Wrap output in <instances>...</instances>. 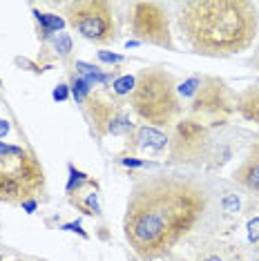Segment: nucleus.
Wrapping results in <instances>:
<instances>
[{
  "label": "nucleus",
  "instance_id": "f257e3e1",
  "mask_svg": "<svg viewBox=\"0 0 259 261\" xmlns=\"http://www.w3.org/2000/svg\"><path fill=\"white\" fill-rule=\"evenodd\" d=\"M210 192L186 174H152L130 188L123 232L141 261L166 257L208 212Z\"/></svg>",
  "mask_w": 259,
  "mask_h": 261
},
{
  "label": "nucleus",
  "instance_id": "f03ea898",
  "mask_svg": "<svg viewBox=\"0 0 259 261\" xmlns=\"http://www.w3.org/2000/svg\"><path fill=\"white\" fill-rule=\"evenodd\" d=\"M174 7L179 32L199 56L241 54L259 34V11L250 0H186Z\"/></svg>",
  "mask_w": 259,
  "mask_h": 261
},
{
  "label": "nucleus",
  "instance_id": "7ed1b4c3",
  "mask_svg": "<svg viewBox=\"0 0 259 261\" xmlns=\"http://www.w3.org/2000/svg\"><path fill=\"white\" fill-rule=\"evenodd\" d=\"M130 105L150 127H170L181 114L174 76L163 67H145L137 74Z\"/></svg>",
  "mask_w": 259,
  "mask_h": 261
},
{
  "label": "nucleus",
  "instance_id": "20e7f679",
  "mask_svg": "<svg viewBox=\"0 0 259 261\" xmlns=\"http://www.w3.org/2000/svg\"><path fill=\"white\" fill-rule=\"evenodd\" d=\"M47 192V176L36 154L0 141V203L22 205Z\"/></svg>",
  "mask_w": 259,
  "mask_h": 261
},
{
  "label": "nucleus",
  "instance_id": "39448f33",
  "mask_svg": "<svg viewBox=\"0 0 259 261\" xmlns=\"http://www.w3.org/2000/svg\"><path fill=\"white\" fill-rule=\"evenodd\" d=\"M63 9L69 25L92 43L110 45L119 36L114 7L108 0H74V3L65 5Z\"/></svg>",
  "mask_w": 259,
  "mask_h": 261
},
{
  "label": "nucleus",
  "instance_id": "423d86ee",
  "mask_svg": "<svg viewBox=\"0 0 259 261\" xmlns=\"http://www.w3.org/2000/svg\"><path fill=\"white\" fill-rule=\"evenodd\" d=\"M127 20L137 43L163 47L170 51L176 49L172 29H170V16L163 3H152V0L132 3L127 9Z\"/></svg>",
  "mask_w": 259,
  "mask_h": 261
},
{
  "label": "nucleus",
  "instance_id": "0eeeda50",
  "mask_svg": "<svg viewBox=\"0 0 259 261\" xmlns=\"http://www.w3.org/2000/svg\"><path fill=\"white\" fill-rule=\"evenodd\" d=\"M210 152L208 127L197 118H181L174 123V134L170 139V156L174 163H199Z\"/></svg>",
  "mask_w": 259,
  "mask_h": 261
},
{
  "label": "nucleus",
  "instance_id": "6e6552de",
  "mask_svg": "<svg viewBox=\"0 0 259 261\" xmlns=\"http://www.w3.org/2000/svg\"><path fill=\"white\" fill-rule=\"evenodd\" d=\"M85 116L92 125V132L98 139L105 136H130L134 132V123L130 121L125 110L119 103L101 96V94H90L83 103Z\"/></svg>",
  "mask_w": 259,
  "mask_h": 261
},
{
  "label": "nucleus",
  "instance_id": "1a4fd4ad",
  "mask_svg": "<svg viewBox=\"0 0 259 261\" xmlns=\"http://www.w3.org/2000/svg\"><path fill=\"white\" fill-rule=\"evenodd\" d=\"M190 112L194 116H226L232 112L228 85L217 76H201L197 92L190 98Z\"/></svg>",
  "mask_w": 259,
  "mask_h": 261
},
{
  "label": "nucleus",
  "instance_id": "9d476101",
  "mask_svg": "<svg viewBox=\"0 0 259 261\" xmlns=\"http://www.w3.org/2000/svg\"><path fill=\"white\" fill-rule=\"evenodd\" d=\"M232 179L237 181L241 188L259 194V143L250 147L248 156H246L239 168L235 170Z\"/></svg>",
  "mask_w": 259,
  "mask_h": 261
},
{
  "label": "nucleus",
  "instance_id": "9b49d317",
  "mask_svg": "<svg viewBox=\"0 0 259 261\" xmlns=\"http://www.w3.org/2000/svg\"><path fill=\"white\" fill-rule=\"evenodd\" d=\"M132 147H139V150H148V152H163L166 147H170V139L168 134L159 132L157 127H139L134 129V136L132 139Z\"/></svg>",
  "mask_w": 259,
  "mask_h": 261
},
{
  "label": "nucleus",
  "instance_id": "f8f14e48",
  "mask_svg": "<svg viewBox=\"0 0 259 261\" xmlns=\"http://www.w3.org/2000/svg\"><path fill=\"white\" fill-rule=\"evenodd\" d=\"M237 110L241 112V116L255 121L259 127V87H250L239 96L237 100Z\"/></svg>",
  "mask_w": 259,
  "mask_h": 261
},
{
  "label": "nucleus",
  "instance_id": "ddd939ff",
  "mask_svg": "<svg viewBox=\"0 0 259 261\" xmlns=\"http://www.w3.org/2000/svg\"><path fill=\"white\" fill-rule=\"evenodd\" d=\"M69 201H72V205H76L81 212H85V215H92V217L101 215V205H98L96 192H90V194H85V197L76 194V197H69Z\"/></svg>",
  "mask_w": 259,
  "mask_h": 261
},
{
  "label": "nucleus",
  "instance_id": "4468645a",
  "mask_svg": "<svg viewBox=\"0 0 259 261\" xmlns=\"http://www.w3.org/2000/svg\"><path fill=\"white\" fill-rule=\"evenodd\" d=\"M34 16H36V20L43 25V32L45 36L51 32H58V29L65 27V18H61V16H54V14H40V11H34Z\"/></svg>",
  "mask_w": 259,
  "mask_h": 261
},
{
  "label": "nucleus",
  "instance_id": "2eb2a0df",
  "mask_svg": "<svg viewBox=\"0 0 259 261\" xmlns=\"http://www.w3.org/2000/svg\"><path fill=\"white\" fill-rule=\"evenodd\" d=\"M72 94L79 103H85L87 96L92 94V87L87 85V81L83 79V76H74L72 79Z\"/></svg>",
  "mask_w": 259,
  "mask_h": 261
},
{
  "label": "nucleus",
  "instance_id": "dca6fc26",
  "mask_svg": "<svg viewBox=\"0 0 259 261\" xmlns=\"http://www.w3.org/2000/svg\"><path fill=\"white\" fill-rule=\"evenodd\" d=\"M134 83H137V76L125 74V76H119L112 87H114L116 96H127V94H132V90H134Z\"/></svg>",
  "mask_w": 259,
  "mask_h": 261
},
{
  "label": "nucleus",
  "instance_id": "f3484780",
  "mask_svg": "<svg viewBox=\"0 0 259 261\" xmlns=\"http://www.w3.org/2000/svg\"><path fill=\"white\" fill-rule=\"evenodd\" d=\"M51 45H54V51L58 56H69L72 51V38L67 34H58V36L51 38Z\"/></svg>",
  "mask_w": 259,
  "mask_h": 261
},
{
  "label": "nucleus",
  "instance_id": "a211bd4d",
  "mask_svg": "<svg viewBox=\"0 0 259 261\" xmlns=\"http://www.w3.org/2000/svg\"><path fill=\"white\" fill-rule=\"evenodd\" d=\"M85 183H87V176L83 174V172H79L76 168H69V183H67V192L69 194H74V190L79 192Z\"/></svg>",
  "mask_w": 259,
  "mask_h": 261
},
{
  "label": "nucleus",
  "instance_id": "6ab92c4d",
  "mask_svg": "<svg viewBox=\"0 0 259 261\" xmlns=\"http://www.w3.org/2000/svg\"><path fill=\"white\" fill-rule=\"evenodd\" d=\"M248 241L250 243H259V217L250 219L248 221Z\"/></svg>",
  "mask_w": 259,
  "mask_h": 261
},
{
  "label": "nucleus",
  "instance_id": "aec40b11",
  "mask_svg": "<svg viewBox=\"0 0 259 261\" xmlns=\"http://www.w3.org/2000/svg\"><path fill=\"white\" fill-rule=\"evenodd\" d=\"M98 58H101L103 63H123V56L110 54V51H98Z\"/></svg>",
  "mask_w": 259,
  "mask_h": 261
},
{
  "label": "nucleus",
  "instance_id": "412c9836",
  "mask_svg": "<svg viewBox=\"0 0 259 261\" xmlns=\"http://www.w3.org/2000/svg\"><path fill=\"white\" fill-rule=\"evenodd\" d=\"M67 96H69V87L67 85H58L54 90V98L56 100H67Z\"/></svg>",
  "mask_w": 259,
  "mask_h": 261
},
{
  "label": "nucleus",
  "instance_id": "4be33fe9",
  "mask_svg": "<svg viewBox=\"0 0 259 261\" xmlns=\"http://www.w3.org/2000/svg\"><path fill=\"white\" fill-rule=\"evenodd\" d=\"M63 230H69V232H79L81 237H87L85 230L81 228V223H67V225H63Z\"/></svg>",
  "mask_w": 259,
  "mask_h": 261
},
{
  "label": "nucleus",
  "instance_id": "5701e85b",
  "mask_svg": "<svg viewBox=\"0 0 259 261\" xmlns=\"http://www.w3.org/2000/svg\"><path fill=\"white\" fill-rule=\"evenodd\" d=\"M123 165H132V168H141V165H145V161H141V159H123Z\"/></svg>",
  "mask_w": 259,
  "mask_h": 261
},
{
  "label": "nucleus",
  "instance_id": "b1692460",
  "mask_svg": "<svg viewBox=\"0 0 259 261\" xmlns=\"http://www.w3.org/2000/svg\"><path fill=\"white\" fill-rule=\"evenodd\" d=\"M36 205H38V203H36V199H29V201H25V203H22V210H27L29 215H32V212L36 210Z\"/></svg>",
  "mask_w": 259,
  "mask_h": 261
},
{
  "label": "nucleus",
  "instance_id": "393cba45",
  "mask_svg": "<svg viewBox=\"0 0 259 261\" xmlns=\"http://www.w3.org/2000/svg\"><path fill=\"white\" fill-rule=\"evenodd\" d=\"M9 132V121L7 118H0V136H5Z\"/></svg>",
  "mask_w": 259,
  "mask_h": 261
},
{
  "label": "nucleus",
  "instance_id": "a878e982",
  "mask_svg": "<svg viewBox=\"0 0 259 261\" xmlns=\"http://www.w3.org/2000/svg\"><path fill=\"white\" fill-rule=\"evenodd\" d=\"M203 261H221V257H217V254H213V257H205Z\"/></svg>",
  "mask_w": 259,
  "mask_h": 261
},
{
  "label": "nucleus",
  "instance_id": "bb28decb",
  "mask_svg": "<svg viewBox=\"0 0 259 261\" xmlns=\"http://www.w3.org/2000/svg\"><path fill=\"white\" fill-rule=\"evenodd\" d=\"M0 261H5V257H3V254H0Z\"/></svg>",
  "mask_w": 259,
  "mask_h": 261
},
{
  "label": "nucleus",
  "instance_id": "cd10ccee",
  "mask_svg": "<svg viewBox=\"0 0 259 261\" xmlns=\"http://www.w3.org/2000/svg\"><path fill=\"white\" fill-rule=\"evenodd\" d=\"M18 261H25V259H18Z\"/></svg>",
  "mask_w": 259,
  "mask_h": 261
},
{
  "label": "nucleus",
  "instance_id": "c85d7f7f",
  "mask_svg": "<svg viewBox=\"0 0 259 261\" xmlns=\"http://www.w3.org/2000/svg\"><path fill=\"white\" fill-rule=\"evenodd\" d=\"M255 261H259V259H255Z\"/></svg>",
  "mask_w": 259,
  "mask_h": 261
}]
</instances>
